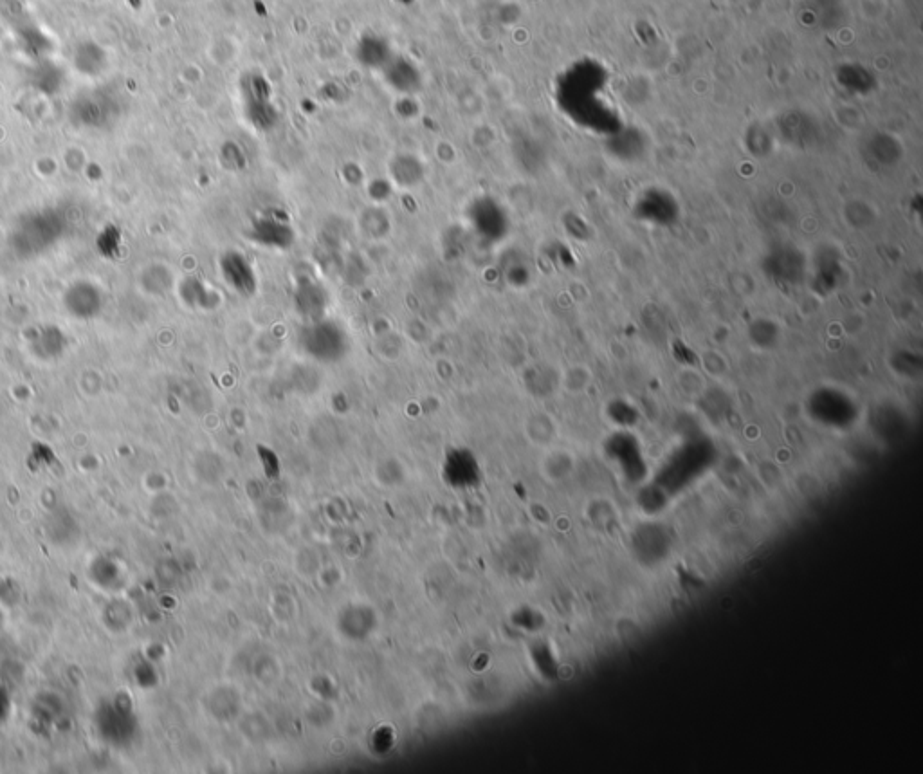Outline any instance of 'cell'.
<instances>
[{
	"mask_svg": "<svg viewBox=\"0 0 923 774\" xmlns=\"http://www.w3.org/2000/svg\"><path fill=\"white\" fill-rule=\"evenodd\" d=\"M71 58H73L76 71L85 74V76H100L105 71V67H107L105 51L91 40L76 44L73 53H71Z\"/></svg>",
	"mask_w": 923,
	"mask_h": 774,
	"instance_id": "30bf717a",
	"label": "cell"
},
{
	"mask_svg": "<svg viewBox=\"0 0 923 774\" xmlns=\"http://www.w3.org/2000/svg\"><path fill=\"white\" fill-rule=\"evenodd\" d=\"M329 305V295L320 286L318 280L311 277L300 278L294 286V307L305 322H314L325 318Z\"/></svg>",
	"mask_w": 923,
	"mask_h": 774,
	"instance_id": "ba28073f",
	"label": "cell"
},
{
	"mask_svg": "<svg viewBox=\"0 0 923 774\" xmlns=\"http://www.w3.org/2000/svg\"><path fill=\"white\" fill-rule=\"evenodd\" d=\"M356 56L359 64L365 65L368 69L381 71L384 65L392 60L393 53L383 37L365 35L357 44Z\"/></svg>",
	"mask_w": 923,
	"mask_h": 774,
	"instance_id": "8fae6325",
	"label": "cell"
},
{
	"mask_svg": "<svg viewBox=\"0 0 923 774\" xmlns=\"http://www.w3.org/2000/svg\"><path fill=\"white\" fill-rule=\"evenodd\" d=\"M247 237L256 246L266 249H285L293 248L296 242V231L293 228V222L284 212H264L256 215L249 226Z\"/></svg>",
	"mask_w": 923,
	"mask_h": 774,
	"instance_id": "5b68a950",
	"label": "cell"
},
{
	"mask_svg": "<svg viewBox=\"0 0 923 774\" xmlns=\"http://www.w3.org/2000/svg\"><path fill=\"white\" fill-rule=\"evenodd\" d=\"M220 278L224 284L242 298H251L255 296L258 289V277H256L255 264L246 253L238 249H229L226 253L220 255L219 260Z\"/></svg>",
	"mask_w": 923,
	"mask_h": 774,
	"instance_id": "8992f818",
	"label": "cell"
},
{
	"mask_svg": "<svg viewBox=\"0 0 923 774\" xmlns=\"http://www.w3.org/2000/svg\"><path fill=\"white\" fill-rule=\"evenodd\" d=\"M381 73H383L386 85L392 87L395 93L410 96L421 89V71L417 69V65L413 64L412 60L404 56L393 55L392 60L381 69Z\"/></svg>",
	"mask_w": 923,
	"mask_h": 774,
	"instance_id": "9c48e42d",
	"label": "cell"
},
{
	"mask_svg": "<svg viewBox=\"0 0 923 774\" xmlns=\"http://www.w3.org/2000/svg\"><path fill=\"white\" fill-rule=\"evenodd\" d=\"M390 174H392L395 185L410 188V186L419 185L424 177V168H422L419 159L413 156L395 157L390 165Z\"/></svg>",
	"mask_w": 923,
	"mask_h": 774,
	"instance_id": "7c38bea8",
	"label": "cell"
},
{
	"mask_svg": "<svg viewBox=\"0 0 923 774\" xmlns=\"http://www.w3.org/2000/svg\"><path fill=\"white\" fill-rule=\"evenodd\" d=\"M103 304H105L103 291L89 280H78L65 291V309L76 320H92L100 316Z\"/></svg>",
	"mask_w": 923,
	"mask_h": 774,
	"instance_id": "52a82bcc",
	"label": "cell"
},
{
	"mask_svg": "<svg viewBox=\"0 0 923 774\" xmlns=\"http://www.w3.org/2000/svg\"><path fill=\"white\" fill-rule=\"evenodd\" d=\"M119 112L118 96L107 89L80 94L71 105L73 120L87 129H109L118 121Z\"/></svg>",
	"mask_w": 923,
	"mask_h": 774,
	"instance_id": "6da1fadb",
	"label": "cell"
},
{
	"mask_svg": "<svg viewBox=\"0 0 923 774\" xmlns=\"http://www.w3.org/2000/svg\"><path fill=\"white\" fill-rule=\"evenodd\" d=\"M64 345L65 338L62 331H58L53 325H47L42 331L38 332L37 340H35V351L42 354V358H49V356L60 354L64 349Z\"/></svg>",
	"mask_w": 923,
	"mask_h": 774,
	"instance_id": "4fadbf2b",
	"label": "cell"
},
{
	"mask_svg": "<svg viewBox=\"0 0 923 774\" xmlns=\"http://www.w3.org/2000/svg\"><path fill=\"white\" fill-rule=\"evenodd\" d=\"M300 345L303 351L320 360H338L347 351V332L339 323L320 318L305 322L300 331Z\"/></svg>",
	"mask_w": 923,
	"mask_h": 774,
	"instance_id": "7a4b0ae2",
	"label": "cell"
},
{
	"mask_svg": "<svg viewBox=\"0 0 923 774\" xmlns=\"http://www.w3.org/2000/svg\"><path fill=\"white\" fill-rule=\"evenodd\" d=\"M242 105L247 121L258 130L273 129L278 121V111L271 100L269 83L253 74L242 83Z\"/></svg>",
	"mask_w": 923,
	"mask_h": 774,
	"instance_id": "277c9868",
	"label": "cell"
},
{
	"mask_svg": "<svg viewBox=\"0 0 923 774\" xmlns=\"http://www.w3.org/2000/svg\"><path fill=\"white\" fill-rule=\"evenodd\" d=\"M62 221L56 213L38 212L35 215H29L26 221L19 224L15 230L13 244L17 246L22 253L37 255L40 251H46L49 246H53L56 240L62 235Z\"/></svg>",
	"mask_w": 923,
	"mask_h": 774,
	"instance_id": "3957f363",
	"label": "cell"
}]
</instances>
